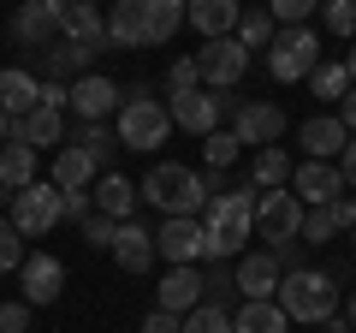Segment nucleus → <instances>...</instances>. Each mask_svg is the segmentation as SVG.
<instances>
[{
    "instance_id": "2f4dec72",
    "label": "nucleus",
    "mask_w": 356,
    "mask_h": 333,
    "mask_svg": "<svg viewBox=\"0 0 356 333\" xmlns=\"http://www.w3.org/2000/svg\"><path fill=\"white\" fill-rule=\"evenodd\" d=\"M309 90H315L321 102H344V95L356 90V84H350V65H344V60H339V65L321 60V65H315V77H309Z\"/></svg>"
},
{
    "instance_id": "9b49d317",
    "label": "nucleus",
    "mask_w": 356,
    "mask_h": 333,
    "mask_svg": "<svg viewBox=\"0 0 356 333\" xmlns=\"http://www.w3.org/2000/svg\"><path fill=\"white\" fill-rule=\"evenodd\" d=\"M202 215H172V220H161V232H154V250H161L166 262H202Z\"/></svg>"
},
{
    "instance_id": "de8ad7c7",
    "label": "nucleus",
    "mask_w": 356,
    "mask_h": 333,
    "mask_svg": "<svg viewBox=\"0 0 356 333\" xmlns=\"http://www.w3.org/2000/svg\"><path fill=\"white\" fill-rule=\"evenodd\" d=\"M339 173H344V191H356V137L344 143V155H339Z\"/></svg>"
},
{
    "instance_id": "a878e982",
    "label": "nucleus",
    "mask_w": 356,
    "mask_h": 333,
    "mask_svg": "<svg viewBox=\"0 0 356 333\" xmlns=\"http://www.w3.org/2000/svg\"><path fill=\"white\" fill-rule=\"evenodd\" d=\"M102 48H89V42H72L65 36L60 48L42 54V65H48V77H60V84H77V77H89V60H95Z\"/></svg>"
},
{
    "instance_id": "20e7f679",
    "label": "nucleus",
    "mask_w": 356,
    "mask_h": 333,
    "mask_svg": "<svg viewBox=\"0 0 356 333\" xmlns=\"http://www.w3.org/2000/svg\"><path fill=\"white\" fill-rule=\"evenodd\" d=\"M119 143L125 149H161L166 137H172V114H166V102H154V90L149 84H131L125 90V107H119Z\"/></svg>"
},
{
    "instance_id": "412c9836",
    "label": "nucleus",
    "mask_w": 356,
    "mask_h": 333,
    "mask_svg": "<svg viewBox=\"0 0 356 333\" xmlns=\"http://www.w3.org/2000/svg\"><path fill=\"white\" fill-rule=\"evenodd\" d=\"M60 13H65V36H72V42L113 48V36H107V13L95 6V0H60Z\"/></svg>"
},
{
    "instance_id": "4468645a",
    "label": "nucleus",
    "mask_w": 356,
    "mask_h": 333,
    "mask_svg": "<svg viewBox=\"0 0 356 333\" xmlns=\"http://www.w3.org/2000/svg\"><path fill=\"white\" fill-rule=\"evenodd\" d=\"M119 107H125V90H119L113 77L89 72V77L72 84V114L77 119H107V114H119Z\"/></svg>"
},
{
    "instance_id": "6ab92c4d",
    "label": "nucleus",
    "mask_w": 356,
    "mask_h": 333,
    "mask_svg": "<svg viewBox=\"0 0 356 333\" xmlns=\"http://www.w3.org/2000/svg\"><path fill=\"white\" fill-rule=\"evenodd\" d=\"M297 143H303L309 161H332V155H344L350 131H344L339 114H321V119H303V125H297Z\"/></svg>"
},
{
    "instance_id": "2eb2a0df",
    "label": "nucleus",
    "mask_w": 356,
    "mask_h": 333,
    "mask_svg": "<svg viewBox=\"0 0 356 333\" xmlns=\"http://www.w3.org/2000/svg\"><path fill=\"white\" fill-rule=\"evenodd\" d=\"M291 191L303 196L309 208H327V203H339V191H344V173L332 161H303L291 173Z\"/></svg>"
},
{
    "instance_id": "b1692460",
    "label": "nucleus",
    "mask_w": 356,
    "mask_h": 333,
    "mask_svg": "<svg viewBox=\"0 0 356 333\" xmlns=\"http://www.w3.org/2000/svg\"><path fill=\"white\" fill-rule=\"evenodd\" d=\"M0 107H6L13 119L36 114V107H42V77H30V72H18V65H6V72H0Z\"/></svg>"
},
{
    "instance_id": "37998d69",
    "label": "nucleus",
    "mask_w": 356,
    "mask_h": 333,
    "mask_svg": "<svg viewBox=\"0 0 356 333\" xmlns=\"http://www.w3.org/2000/svg\"><path fill=\"white\" fill-rule=\"evenodd\" d=\"M143 333H184V316H172V309L154 304L149 316H143Z\"/></svg>"
},
{
    "instance_id": "8fccbe9b",
    "label": "nucleus",
    "mask_w": 356,
    "mask_h": 333,
    "mask_svg": "<svg viewBox=\"0 0 356 333\" xmlns=\"http://www.w3.org/2000/svg\"><path fill=\"white\" fill-rule=\"evenodd\" d=\"M13 137V114H6V107H0V143Z\"/></svg>"
},
{
    "instance_id": "6e6552de",
    "label": "nucleus",
    "mask_w": 356,
    "mask_h": 333,
    "mask_svg": "<svg viewBox=\"0 0 356 333\" xmlns=\"http://www.w3.org/2000/svg\"><path fill=\"white\" fill-rule=\"evenodd\" d=\"M196 65H202V84L208 90H238V77L250 72V48L238 36H214L196 48Z\"/></svg>"
},
{
    "instance_id": "f8f14e48",
    "label": "nucleus",
    "mask_w": 356,
    "mask_h": 333,
    "mask_svg": "<svg viewBox=\"0 0 356 333\" xmlns=\"http://www.w3.org/2000/svg\"><path fill=\"white\" fill-rule=\"evenodd\" d=\"M166 114H172L178 131H191V137H208V131H220V95H202V90H178L166 95Z\"/></svg>"
},
{
    "instance_id": "aec40b11",
    "label": "nucleus",
    "mask_w": 356,
    "mask_h": 333,
    "mask_svg": "<svg viewBox=\"0 0 356 333\" xmlns=\"http://www.w3.org/2000/svg\"><path fill=\"white\" fill-rule=\"evenodd\" d=\"M18 286H24V304H54V297L65 292V268L54 256H24V268H18Z\"/></svg>"
},
{
    "instance_id": "a211bd4d",
    "label": "nucleus",
    "mask_w": 356,
    "mask_h": 333,
    "mask_svg": "<svg viewBox=\"0 0 356 333\" xmlns=\"http://www.w3.org/2000/svg\"><path fill=\"white\" fill-rule=\"evenodd\" d=\"M154 256H161V250H154V232L137 226V220H119V232H113V262L125 274H149Z\"/></svg>"
},
{
    "instance_id": "5701e85b",
    "label": "nucleus",
    "mask_w": 356,
    "mask_h": 333,
    "mask_svg": "<svg viewBox=\"0 0 356 333\" xmlns=\"http://www.w3.org/2000/svg\"><path fill=\"white\" fill-rule=\"evenodd\" d=\"M6 143H30V149H65V125L54 107H36V114L13 119V137Z\"/></svg>"
},
{
    "instance_id": "f03ea898",
    "label": "nucleus",
    "mask_w": 356,
    "mask_h": 333,
    "mask_svg": "<svg viewBox=\"0 0 356 333\" xmlns=\"http://www.w3.org/2000/svg\"><path fill=\"white\" fill-rule=\"evenodd\" d=\"M137 191H143V203H154L166 220H172V215H202V208H208L202 173H196V166H184V161H154L149 179H143Z\"/></svg>"
},
{
    "instance_id": "7ed1b4c3",
    "label": "nucleus",
    "mask_w": 356,
    "mask_h": 333,
    "mask_svg": "<svg viewBox=\"0 0 356 333\" xmlns=\"http://www.w3.org/2000/svg\"><path fill=\"white\" fill-rule=\"evenodd\" d=\"M273 304H280L291 321H332V316H339V274H327V268H291L280 280V297H273Z\"/></svg>"
},
{
    "instance_id": "9d476101",
    "label": "nucleus",
    "mask_w": 356,
    "mask_h": 333,
    "mask_svg": "<svg viewBox=\"0 0 356 333\" xmlns=\"http://www.w3.org/2000/svg\"><path fill=\"white\" fill-rule=\"evenodd\" d=\"M232 268H238V292H243V304H267V297H280L285 268H280V256H273V250H243Z\"/></svg>"
},
{
    "instance_id": "dca6fc26",
    "label": "nucleus",
    "mask_w": 356,
    "mask_h": 333,
    "mask_svg": "<svg viewBox=\"0 0 356 333\" xmlns=\"http://www.w3.org/2000/svg\"><path fill=\"white\" fill-rule=\"evenodd\" d=\"M238 18H243L238 0H191V6H184V24H191L202 42H214V36H238Z\"/></svg>"
},
{
    "instance_id": "4c0bfd02",
    "label": "nucleus",
    "mask_w": 356,
    "mask_h": 333,
    "mask_svg": "<svg viewBox=\"0 0 356 333\" xmlns=\"http://www.w3.org/2000/svg\"><path fill=\"white\" fill-rule=\"evenodd\" d=\"M321 13H327V30H332V36L356 42V0H327Z\"/></svg>"
},
{
    "instance_id": "c9c22d12",
    "label": "nucleus",
    "mask_w": 356,
    "mask_h": 333,
    "mask_svg": "<svg viewBox=\"0 0 356 333\" xmlns=\"http://www.w3.org/2000/svg\"><path fill=\"white\" fill-rule=\"evenodd\" d=\"M184 333H232V309H220V304H196L191 316H184Z\"/></svg>"
},
{
    "instance_id": "c03bdc74",
    "label": "nucleus",
    "mask_w": 356,
    "mask_h": 333,
    "mask_svg": "<svg viewBox=\"0 0 356 333\" xmlns=\"http://www.w3.org/2000/svg\"><path fill=\"white\" fill-rule=\"evenodd\" d=\"M42 107L65 114V107H72V84H60V77H42Z\"/></svg>"
},
{
    "instance_id": "72a5a7b5",
    "label": "nucleus",
    "mask_w": 356,
    "mask_h": 333,
    "mask_svg": "<svg viewBox=\"0 0 356 333\" xmlns=\"http://www.w3.org/2000/svg\"><path fill=\"white\" fill-rule=\"evenodd\" d=\"M273 36H280V18H273V13H267V6H261V13H243L238 18V42H243V48H273Z\"/></svg>"
},
{
    "instance_id": "f257e3e1",
    "label": "nucleus",
    "mask_w": 356,
    "mask_h": 333,
    "mask_svg": "<svg viewBox=\"0 0 356 333\" xmlns=\"http://www.w3.org/2000/svg\"><path fill=\"white\" fill-rule=\"evenodd\" d=\"M184 6L191 0H113L107 36H113V48H161V42L178 36Z\"/></svg>"
},
{
    "instance_id": "7c9ffc66",
    "label": "nucleus",
    "mask_w": 356,
    "mask_h": 333,
    "mask_svg": "<svg viewBox=\"0 0 356 333\" xmlns=\"http://www.w3.org/2000/svg\"><path fill=\"white\" fill-rule=\"evenodd\" d=\"M232 297H243L238 292V268H232V262H202V304L232 309Z\"/></svg>"
},
{
    "instance_id": "393cba45",
    "label": "nucleus",
    "mask_w": 356,
    "mask_h": 333,
    "mask_svg": "<svg viewBox=\"0 0 356 333\" xmlns=\"http://www.w3.org/2000/svg\"><path fill=\"white\" fill-rule=\"evenodd\" d=\"M102 179V166L89 161L77 143H65V149H54V185L60 191H89V185Z\"/></svg>"
},
{
    "instance_id": "ddd939ff",
    "label": "nucleus",
    "mask_w": 356,
    "mask_h": 333,
    "mask_svg": "<svg viewBox=\"0 0 356 333\" xmlns=\"http://www.w3.org/2000/svg\"><path fill=\"white\" fill-rule=\"evenodd\" d=\"M232 131H238V143L267 149V143L285 137V107H280V102H243L238 114H232Z\"/></svg>"
},
{
    "instance_id": "c756f323",
    "label": "nucleus",
    "mask_w": 356,
    "mask_h": 333,
    "mask_svg": "<svg viewBox=\"0 0 356 333\" xmlns=\"http://www.w3.org/2000/svg\"><path fill=\"white\" fill-rule=\"evenodd\" d=\"M285 327H291V316H285L273 297H267V304H243L238 316H232V333H285Z\"/></svg>"
},
{
    "instance_id": "a18cd8bd",
    "label": "nucleus",
    "mask_w": 356,
    "mask_h": 333,
    "mask_svg": "<svg viewBox=\"0 0 356 333\" xmlns=\"http://www.w3.org/2000/svg\"><path fill=\"white\" fill-rule=\"evenodd\" d=\"M0 333H30V304H0Z\"/></svg>"
},
{
    "instance_id": "39448f33",
    "label": "nucleus",
    "mask_w": 356,
    "mask_h": 333,
    "mask_svg": "<svg viewBox=\"0 0 356 333\" xmlns=\"http://www.w3.org/2000/svg\"><path fill=\"white\" fill-rule=\"evenodd\" d=\"M315 65H321V36L309 24H285L273 36V48H267V72L280 77V84H309Z\"/></svg>"
},
{
    "instance_id": "1a4fd4ad",
    "label": "nucleus",
    "mask_w": 356,
    "mask_h": 333,
    "mask_svg": "<svg viewBox=\"0 0 356 333\" xmlns=\"http://www.w3.org/2000/svg\"><path fill=\"white\" fill-rule=\"evenodd\" d=\"M60 185H24V191H18L13 196V226L18 232H24V238H42V232H54V226H60Z\"/></svg>"
},
{
    "instance_id": "49530a36",
    "label": "nucleus",
    "mask_w": 356,
    "mask_h": 333,
    "mask_svg": "<svg viewBox=\"0 0 356 333\" xmlns=\"http://www.w3.org/2000/svg\"><path fill=\"white\" fill-rule=\"evenodd\" d=\"M332 208V220H339V232H356V203L350 196H339V203H327Z\"/></svg>"
},
{
    "instance_id": "0eeeda50",
    "label": "nucleus",
    "mask_w": 356,
    "mask_h": 333,
    "mask_svg": "<svg viewBox=\"0 0 356 333\" xmlns=\"http://www.w3.org/2000/svg\"><path fill=\"white\" fill-rule=\"evenodd\" d=\"M13 42L30 54H48L65 42V13L60 0H18L13 6Z\"/></svg>"
},
{
    "instance_id": "603ef678",
    "label": "nucleus",
    "mask_w": 356,
    "mask_h": 333,
    "mask_svg": "<svg viewBox=\"0 0 356 333\" xmlns=\"http://www.w3.org/2000/svg\"><path fill=\"white\" fill-rule=\"evenodd\" d=\"M350 321H356V297H350Z\"/></svg>"
},
{
    "instance_id": "4be33fe9",
    "label": "nucleus",
    "mask_w": 356,
    "mask_h": 333,
    "mask_svg": "<svg viewBox=\"0 0 356 333\" xmlns=\"http://www.w3.org/2000/svg\"><path fill=\"white\" fill-rule=\"evenodd\" d=\"M89 191H95V208H102L107 220H131V215H137V203H143V191L125 179V173H102Z\"/></svg>"
},
{
    "instance_id": "bb28decb",
    "label": "nucleus",
    "mask_w": 356,
    "mask_h": 333,
    "mask_svg": "<svg viewBox=\"0 0 356 333\" xmlns=\"http://www.w3.org/2000/svg\"><path fill=\"white\" fill-rule=\"evenodd\" d=\"M0 185L6 191H24V185H36V149L30 143H0Z\"/></svg>"
},
{
    "instance_id": "f704fd0d",
    "label": "nucleus",
    "mask_w": 356,
    "mask_h": 333,
    "mask_svg": "<svg viewBox=\"0 0 356 333\" xmlns=\"http://www.w3.org/2000/svg\"><path fill=\"white\" fill-rule=\"evenodd\" d=\"M24 256H30V250H24V232L13 226V215H0V274H18V268H24Z\"/></svg>"
},
{
    "instance_id": "79ce46f5",
    "label": "nucleus",
    "mask_w": 356,
    "mask_h": 333,
    "mask_svg": "<svg viewBox=\"0 0 356 333\" xmlns=\"http://www.w3.org/2000/svg\"><path fill=\"white\" fill-rule=\"evenodd\" d=\"M60 215H65V220H77V226H83V220L95 215V191H60Z\"/></svg>"
},
{
    "instance_id": "58836bf2",
    "label": "nucleus",
    "mask_w": 356,
    "mask_h": 333,
    "mask_svg": "<svg viewBox=\"0 0 356 333\" xmlns=\"http://www.w3.org/2000/svg\"><path fill=\"white\" fill-rule=\"evenodd\" d=\"M315 6H327V0H267V13L280 18V30H285V24H309Z\"/></svg>"
},
{
    "instance_id": "f3484780",
    "label": "nucleus",
    "mask_w": 356,
    "mask_h": 333,
    "mask_svg": "<svg viewBox=\"0 0 356 333\" xmlns=\"http://www.w3.org/2000/svg\"><path fill=\"white\" fill-rule=\"evenodd\" d=\"M161 309H172V316H191L196 304H202V268L196 262H178V268L161 274V297H154Z\"/></svg>"
},
{
    "instance_id": "a19ab883",
    "label": "nucleus",
    "mask_w": 356,
    "mask_h": 333,
    "mask_svg": "<svg viewBox=\"0 0 356 333\" xmlns=\"http://www.w3.org/2000/svg\"><path fill=\"white\" fill-rule=\"evenodd\" d=\"M113 232H119V220H107L102 208L83 220V244H89V250H113Z\"/></svg>"
},
{
    "instance_id": "c85d7f7f",
    "label": "nucleus",
    "mask_w": 356,
    "mask_h": 333,
    "mask_svg": "<svg viewBox=\"0 0 356 333\" xmlns=\"http://www.w3.org/2000/svg\"><path fill=\"white\" fill-rule=\"evenodd\" d=\"M72 143H77L95 166H102V173H113V149H125V143H119V131H107V119H83V131H77Z\"/></svg>"
},
{
    "instance_id": "473e14b6",
    "label": "nucleus",
    "mask_w": 356,
    "mask_h": 333,
    "mask_svg": "<svg viewBox=\"0 0 356 333\" xmlns=\"http://www.w3.org/2000/svg\"><path fill=\"white\" fill-rule=\"evenodd\" d=\"M238 155H243L238 131H208V137H202V166H214V173H232Z\"/></svg>"
},
{
    "instance_id": "cd10ccee",
    "label": "nucleus",
    "mask_w": 356,
    "mask_h": 333,
    "mask_svg": "<svg viewBox=\"0 0 356 333\" xmlns=\"http://www.w3.org/2000/svg\"><path fill=\"white\" fill-rule=\"evenodd\" d=\"M291 155L280 149V143H267V149H255V161H250V179L261 185V191H285V185H291Z\"/></svg>"
},
{
    "instance_id": "ea45409f",
    "label": "nucleus",
    "mask_w": 356,
    "mask_h": 333,
    "mask_svg": "<svg viewBox=\"0 0 356 333\" xmlns=\"http://www.w3.org/2000/svg\"><path fill=\"white\" fill-rule=\"evenodd\" d=\"M339 238V220H332V208H309L303 220V244H332Z\"/></svg>"
},
{
    "instance_id": "3c124183",
    "label": "nucleus",
    "mask_w": 356,
    "mask_h": 333,
    "mask_svg": "<svg viewBox=\"0 0 356 333\" xmlns=\"http://www.w3.org/2000/svg\"><path fill=\"white\" fill-rule=\"evenodd\" d=\"M344 65H350V84H356V42H350V54H344Z\"/></svg>"
},
{
    "instance_id": "423d86ee",
    "label": "nucleus",
    "mask_w": 356,
    "mask_h": 333,
    "mask_svg": "<svg viewBox=\"0 0 356 333\" xmlns=\"http://www.w3.org/2000/svg\"><path fill=\"white\" fill-rule=\"evenodd\" d=\"M303 220L309 203L285 185V191H261V208H255V232L267 238V250H285V244H303Z\"/></svg>"
},
{
    "instance_id": "09e8293b",
    "label": "nucleus",
    "mask_w": 356,
    "mask_h": 333,
    "mask_svg": "<svg viewBox=\"0 0 356 333\" xmlns=\"http://www.w3.org/2000/svg\"><path fill=\"white\" fill-rule=\"evenodd\" d=\"M339 119H344V131H350V137H356V90H350V95H344V102H339Z\"/></svg>"
},
{
    "instance_id": "e433bc0d",
    "label": "nucleus",
    "mask_w": 356,
    "mask_h": 333,
    "mask_svg": "<svg viewBox=\"0 0 356 333\" xmlns=\"http://www.w3.org/2000/svg\"><path fill=\"white\" fill-rule=\"evenodd\" d=\"M178 90H202V65H196V54H184V60L166 65V95H178Z\"/></svg>"
}]
</instances>
